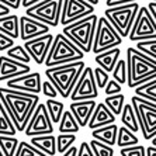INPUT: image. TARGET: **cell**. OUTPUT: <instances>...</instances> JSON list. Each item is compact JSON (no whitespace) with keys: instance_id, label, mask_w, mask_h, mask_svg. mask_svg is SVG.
I'll use <instances>...</instances> for the list:
<instances>
[{"instance_id":"cell-1","label":"cell","mask_w":156,"mask_h":156,"mask_svg":"<svg viewBox=\"0 0 156 156\" xmlns=\"http://www.w3.org/2000/svg\"><path fill=\"white\" fill-rule=\"evenodd\" d=\"M0 100L11 117L17 132H23L26 129L34 110L40 103L38 94L13 90L9 87H0Z\"/></svg>"},{"instance_id":"cell-2","label":"cell","mask_w":156,"mask_h":156,"mask_svg":"<svg viewBox=\"0 0 156 156\" xmlns=\"http://www.w3.org/2000/svg\"><path fill=\"white\" fill-rule=\"evenodd\" d=\"M125 61L128 69L127 84L129 89H135L142 83L156 77V59L138 51L136 48H128Z\"/></svg>"},{"instance_id":"cell-3","label":"cell","mask_w":156,"mask_h":156,"mask_svg":"<svg viewBox=\"0 0 156 156\" xmlns=\"http://www.w3.org/2000/svg\"><path fill=\"white\" fill-rule=\"evenodd\" d=\"M84 66L86 63L83 62V59L70 62V63H63L59 66H52V68L45 69V76L58 89V93L62 98H68L72 93L82 70L84 69Z\"/></svg>"},{"instance_id":"cell-4","label":"cell","mask_w":156,"mask_h":156,"mask_svg":"<svg viewBox=\"0 0 156 156\" xmlns=\"http://www.w3.org/2000/svg\"><path fill=\"white\" fill-rule=\"evenodd\" d=\"M83 58L84 52L77 45H75L65 34H56L54 37L52 45L44 63L47 68H52V66H59L63 63L82 61Z\"/></svg>"},{"instance_id":"cell-5","label":"cell","mask_w":156,"mask_h":156,"mask_svg":"<svg viewBox=\"0 0 156 156\" xmlns=\"http://www.w3.org/2000/svg\"><path fill=\"white\" fill-rule=\"evenodd\" d=\"M97 20L98 17L93 13V14L87 16L84 18H80L77 21L72 23V24L65 26L62 34H65L75 45H77L84 54H87L93 48V40H94Z\"/></svg>"},{"instance_id":"cell-6","label":"cell","mask_w":156,"mask_h":156,"mask_svg":"<svg viewBox=\"0 0 156 156\" xmlns=\"http://www.w3.org/2000/svg\"><path fill=\"white\" fill-rule=\"evenodd\" d=\"M138 2H132L120 6H111L107 7L104 11V17L114 26V28L118 31L122 38H127L129 35V31L132 28V24L135 21L136 13L139 10Z\"/></svg>"},{"instance_id":"cell-7","label":"cell","mask_w":156,"mask_h":156,"mask_svg":"<svg viewBox=\"0 0 156 156\" xmlns=\"http://www.w3.org/2000/svg\"><path fill=\"white\" fill-rule=\"evenodd\" d=\"M131 103L136 113L142 136L145 141H151L156 136V104L139 96H132Z\"/></svg>"},{"instance_id":"cell-8","label":"cell","mask_w":156,"mask_h":156,"mask_svg":"<svg viewBox=\"0 0 156 156\" xmlns=\"http://www.w3.org/2000/svg\"><path fill=\"white\" fill-rule=\"evenodd\" d=\"M121 44H122V37L118 34V31L114 28L113 24L104 16L98 17L91 51L94 54H100V52L111 49V48L120 47Z\"/></svg>"},{"instance_id":"cell-9","label":"cell","mask_w":156,"mask_h":156,"mask_svg":"<svg viewBox=\"0 0 156 156\" xmlns=\"http://www.w3.org/2000/svg\"><path fill=\"white\" fill-rule=\"evenodd\" d=\"M63 0H41L26 9V16L33 17L49 27L61 24V13Z\"/></svg>"},{"instance_id":"cell-10","label":"cell","mask_w":156,"mask_h":156,"mask_svg":"<svg viewBox=\"0 0 156 156\" xmlns=\"http://www.w3.org/2000/svg\"><path fill=\"white\" fill-rule=\"evenodd\" d=\"M128 38L132 42L156 38V21L153 20L152 14L149 13L146 6L139 7Z\"/></svg>"},{"instance_id":"cell-11","label":"cell","mask_w":156,"mask_h":156,"mask_svg":"<svg viewBox=\"0 0 156 156\" xmlns=\"http://www.w3.org/2000/svg\"><path fill=\"white\" fill-rule=\"evenodd\" d=\"M70 100L72 101H80V100H96L98 97V87L94 80V73L93 68L84 66L82 70L76 84L70 93Z\"/></svg>"},{"instance_id":"cell-12","label":"cell","mask_w":156,"mask_h":156,"mask_svg":"<svg viewBox=\"0 0 156 156\" xmlns=\"http://www.w3.org/2000/svg\"><path fill=\"white\" fill-rule=\"evenodd\" d=\"M24 134L27 136L54 134V122H52L51 117L48 114L45 103H38L28 124H27L26 129H24Z\"/></svg>"},{"instance_id":"cell-13","label":"cell","mask_w":156,"mask_h":156,"mask_svg":"<svg viewBox=\"0 0 156 156\" xmlns=\"http://www.w3.org/2000/svg\"><path fill=\"white\" fill-rule=\"evenodd\" d=\"M94 13V6L86 0H63L61 24L63 27Z\"/></svg>"},{"instance_id":"cell-14","label":"cell","mask_w":156,"mask_h":156,"mask_svg":"<svg viewBox=\"0 0 156 156\" xmlns=\"http://www.w3.org/2000/svg\"><path fill=\"white\" fill-rule=\"evenodd\" d=\"M52 41H54V35L48 33L41 37L33 38V40L24 41V48L27 49L31 59L35 62L37 65H42L45 59H47V55L49 52Z\"/></svg>"},{"instance_id":"cell-15","label":"cell","mask_w":156,"mask_h":156,"mask_svg":"<svg viewBox=\"0 0 156 156\" xmlns=\"http://www.w3.org/2000/svg\"><path fill=\"white\" fill-rule=\"evenodd\" d=\"M9 89L18 91H27V93H34L38 94L41 93V84H42V79H41V73L38 72H28L20 76L11 77V79L6 80Z\"/></svg>"},{"instance_id":"cell-16","label":"cell","mask_w":156,"mask_h":156,"mask_svg":"<svg viewBox=\"0 0 156 156\" xmlns=\"http://www.w3.org/2000/svg\"><path fill=\"white\" fill-rule=\"evenodd\" d=\"M48 33H49V26H47L45 23H41L28 16L20 17V38L23 41L33 40Z\"/></svg>"},{"instance_id":"cell-17","label":"cell","mask_w":156,"mask_h":156,"mask_svg":"<svg viewBox=\"0 0 156 156\" xmlns=\"http://www.w3.org/2000/svg\"><path fill=\"white\" fill-rule=\"evenodd\" d=\"M31 72L28 63H23L9 56H0V82Z\"/></svg>"},{"instance_id":"cell-18","label":"cell","mask_w":156,"mask_h":156,"mask_svg":"<svg viewBox=\"0 0 156 156\" xmlns=\"http://www.w3.org/2000/svg\"><path fill=\"white\" fill-rule=\"evenodd\" d=\"M97 103L94 100H80V101H72L69 105L70 113L76 118L79 127H87L90 121V117L96 108Z\"/></svg>"},{"instance_id":"cell-19","label":"cell","mask_w":156,"mask_h":156,"mask_svg":"<svg viewBox=\"0 0 156 156\" xmlns=\"http://www.w3.org/2000/svg\"><path fill=\"white\" fill-rule=\"evenodd\" d=\"M114 122H115V115L110 111L108 107L104 103H97L94 111H93V114L90 117V121L87 124V127L90 129H96V128L104 127V125L114 124Z\"/></svg>"},{"instance_id":"cell-20","label":"cell","mask_w":156,"mask_h":156,"mask_svg":"<svg viewBox=\"0 0 156 156\" xmlns=\"http://www.w3.org/2000/svg\"><path fill=\"white\" fill-rule=\"evenodd\" d=\"M120 58H121V49L118 47H115L111 48V49H107V51L100 52V54H96L94 61L97 63V66H100L108 73H111Z\"/></svg>"},{"instance_id":"cell-21","label":"cell","mask_w":156,"mask_h":156,"mask_svg":"<svg viewBox=\"0 0 156 156\" xmlns=\"http://www.w3.org/2000/svg\"><path fill=\"white\" fill-rule=\"evenodd\" d=\"M117 134H118V127L115 125V122L96 128V129H91L93 139H97V141L107 144L110 146H114L117 144Z\"/></svg>"},{"instance_id":"cell-22","label":"cell","mask_w":156,"mask_h":156,"mask_svg":"<svg viewBox=\"0 0 156 156\" xmlns=\"http://www.w3.org/2000/svg\"><path fill=\"white\" fill-rule=\"evenodd\" d=\"M31 144L44 152L47 156H55L56 155V136L52 134L47 135H35L31 136Z\"/></svg>"},{"instance_id":"cell-23","label":"cell","mask_w":156,"mask_h":156,"mask_svg":"<svg viewBox=\"0 0 156 156\" xmlns=\"http://www.w3.org/2000/svg\"><path fill=\"white\" fill-rule=\"evenodd\" d=\"M0 31L13 40L20 38V17L17 14H7L0 17Z\"/></svg>"},{"instance_id":"cell-24","label":"cell","mask_w":156,"mask_h":156,"mask_svg":"<svg viewBox=\"0 0 156 156\" xmlns=\"http://www.w3.org/2000/svg\"><path fill=\"white\" fill-rule=\"evenodd\" d=\"M120 115H121V122H122L124 127H127L128 129H131L132 132H135V134H136L138 131H141L138 118H136V113H135L132 103L124 104V108Z\"/></svg>"},{"instance_id":"cell-25","label":"cell","mask_w":156,"mask_h":156,"mask_svg":"<svg viewBox=\"0 0 156 156\" xmlns=\"http://www.w3.org/2000/svg\"><path fill=\"white\" fill-rule=\"evenodd\" d=\"M58 129L61 134H77L79 132V124L76 118L70 113V110H65L61 117V121L58 122Z\"/></svg>"},{"instance_id":"cell-26","label":"cell","mask_w":156,"mask_h":156,"mask_svg":"<svg viewBox=\"0 0 156 156\" xmlns=\"http://www.w3.org/2000/svg\"><path fill=\"white\" fill-rule=\"evenodd\" d=\"M139 139L135 132L128 129L127 127H118V134H117V146L120 148H127V146H134L138 145Z\"/></svg>"},{"instance_id":"cell-27","label":"cell","mask_w":156,"mask_h":156,"mask_svg":"<svg viewBox=\"0 0 156 156\" xmlns=\"http://www.w3.org/2000/svg\"><path fill=\"white\" fill-rule=\"evenodd\" d=\"M17 129H16L14 124L11 121V117L9 115L7 110L4 108L3 103L0 100V135H11L16 136Z\"/></svg>"},{"instance_id":"cell-28","label":"cell","mask_w":156,"mask_h":156,"mask_svg":"<svg viewBox=\"0 0 156 156\" xmlns=\"http://www.w3.org/2000/svg\"><path fill=\"white\" fill-rule=\"evenodd\" d=\"M135 94L156 104V77L142 83L141 86L135 87Z\"/></svg>"},{"instance_id":"cell-29","label":"cell","mask_w":156,"mask_h":156,"mask_svg":"<svg viewBox=\"0 0 156 156\" xmlns=\"http://www.w3.org/2000/svg\"><path fill=\"white\" fill-rule=\"evenodd\" d=\"M45 107L48 110V114L51 117V120L54 124H58L61 121V117L65 111V105L63 103L58 101L56 98H47L45 100Z\"/></svg>"},{"instance_id":"cell-30","label":"cell","mask_w":156,"mask_h":156,"mask_svg":"<svg viewBox=\"0 0 156 156\" xmlns=\"http://www.w3.org/2000/svg\"><path fill=\"white\" fill-rule=\"evenodd\" d=\"M104 104L108 107L110 111H111L114 115H120L124 108V104H125V97H124L122 93L107 96L104 100Z\"/></svg>"},{"instance_id":"cell-31","label":"cell","mask_w":156,"mask_h":156,"mask_svg":"<svg viewBox=\"0 0 156 156\" xmlns=\"http://www.w3.org/2000/svg\"><path fill=\"white\" fill-rule=\"evenodd\" d=\"M18 139L11 135H0V149L4 156H14L18 146Z\"/></svg>"},{"instance_id":"cell-32","label":"cell","mask_w":156,"mask_h":156,"mask_svg":"<svg viewBox=\"0 0 156 156\" xmlns=\"http://www.w3.org/2000/svg\"><path fill=\"white\" fill-rule=\"evenodd\" d=\"M14 156H47L44 152H41L40 149L34 146L31 142L21 141L18 142L17 151H16Z\"/></svg>"},{"instance_id":"cell-33","label":"cell","mask_w":156,"mask_h":156,"mask_svg":"<svg viewBox=\"0 0 156 156\" xmlns=\"http://www.w3.org/2000/svg\"><path fill=\"white\" fill-rule=\"evenodd\" d=\"M7 56L11 59H16L23 63H30L31 62V56L24 48V45H13L11 48L7 49Z\"/></svg>"},{"instance_id":"cell-34","label":"cell","mask_w":156,"mask_h":156,"mask_svg":"<svg viewBox=\"0 0 156 156\" xmlns=\"http://www.w3.org/2000/svg\"><path fill=\"white\" fill-rule=\"evenodd\" d=\"M113 79L117 80L120 84H125L128 80V69H127V61L125 58H120L117 65L113 69Z\"/></svg>"},{"instance_id":"cell-35","label":"cell","mask_w":156,"mask_h":156,"mask_svg":"<svg viewBox=\"0 0 156 156\" xmlns=\"http://www.w3.org/2000/svg\"><path fill=\"white\" fill-rule=\"evenodd\" d=\"M76 142V134H59L56 136V152L63 153Z\"/></svg>"},{"instance_id":"cell-36","label":"cell","mask_w":156,"mask_h":156,"mask_svg":"<svg viewBox=\"0 0 156 156\" xmlns=\"http://www.w3.org/2000/svg\"><path fill=\"white\" fill-rule=\"evenodd\" d=\"M89 145H90L94 156H114L113 146L107 145V144H103V142L97 141V139H91Z\"/></svg>"},{"instance_id":"cell-37","label":"cell","mask_w":156,"mask_h":156,"mask_svg":"<svg viewBox=\"0 0 156 156\" xmlns=\"http://www.w3.org/2000/svg\"><path fill=\"white\" fill-rule=\"evenodd\" d=\"M135 48L138 51L144 52L145 55L151 56V58L156 59V38L153 40H145V41H138L135 42Z\"/></svg>"},{"instance_id":"cell-38","label":"cell","mask_w":156,"mask_h":156,"mask_svg":"<svg viewBox=\"0 0 156 156\" xmlns=\"http://www.w3.org/2000/svg\"><path fill=\"white\" fill-rule=\"evenodd\" d=\"M93 73H94V80H96V84H97L98 90H103L105 87V84L108 83L110 80V73L107 70H104L103 68L97 66L93 69Z\"/></svg>"},{"instance_id":"cell-39","label":"cell","mask_w":156,"mask_h":156,"mask_svg":"<svg viewBox=\"0 0 156 156\" xmlns=\"http://www.w3.org/2000/svg\"><path fill=\"white\" fill-rule=\"evenodd\" d=\"M121 156H146V148L142 145H134V146H127V148L120 149Z\"/></svg>"},{"instance_id":"cell-40","label":"cell","mask_w":156,"mask_h":156,"mask_svg":"<svg viewBox=\"0 0 156 156\" xmlns=\"http://www.w3.org/2000/svg\"><path fill=\"white\" fill-rule=\"evenodd\" d=\"M41 93L47 98H56V96L59 94L58 89L54 86L51 80H42V84H41Z\"/></svg>"},{"instance_id":"cell-41","label":"cell","mask_w":156,"mask_h":156,"mask_svg":"<svg viewBox=\"0 0 156 156\" xmlns=\"http://www.w3.org/2000/svg\"><path fill=\"white\" fill-rule=\"evenodd\" d=\"M103 90H104V93L107 96L118 94V93H121V91H122V84H120L117 80H114V79H110L108 83L105 84V87L103 89Z\"/></svg>"},{"instance_id":"cell-42","label":"cell","mask_w":156,"mask_h":156,"mask_svg":"<svg viewBox=\"0 0 156 156\" xmlns=\"http://www.w3.org/2000/svg\"><path fill=\"white\" fill-rule=\"evenodd\" d=\"M13 45H14V40L0 31V51H7Z\"/></svg>"},{"instance_id":"cell-43","label":"cell","mask_w":156,"mask_h":156,"mask_svg":"<svg viewBox=\"0 0 156 156\" xmlns=\"http://www.w3.org/2000/svg\"><path fill=\"white\" fill-rule=\"evenodd\" d=\"M77 156H94L90 145H89V142H82L80 144L79 151H77Z\"/></svg>"},{"instance_id":"cell-44","label":"cell","mask_w":156,"mask_h":156,"mask_svg":"<svg viewBox=\"0 0 156 156\" xmlns=\"http://www.w3.org/2000/svg\"><path fill=\"white\" fill-rule=\"evenodd\" d=\"M3 4L9 6L11 10H18V9L21 7V2L23 0H0Z\"/></svg>"},{"instance_id":"cell-45","label":"cell","mask_w":156,"mask_h":156,"mask_svg":"<svg viewBox=\"0 0 156 156\" xmlns=\"http://www.w3.org/2000/svg\"><path fill=\"white\" fill-rule=\"evenodd\" d=\"M132 2H138V0H105V4L107 7H111V6H120V4H127Z\"/></svg>"},{"instance_id":"cell-46","label":"cell","mask_w":156,"mask_h":156,"mask_svg":"<svg viewBox=\"0 0 156 156\" xmlns=\"http://www.w3.org/2000/svg\"><path fill=\"white\" fill-rule=\"evenodd\" d=\"M148 10H149V13L152 14V17H153V20L156 21V2H149L148 3Z\"/></svg>"},{"instance_id":"cell-47","label":"cell","mask_w":156,"mask_h":156,"mask_svg":"<svg viewBox=\"0 0 156 156\" xmlns=\"http://www.w3.org/2000/svg\"><path fill=\"white\" fill-rule=\"evenodd\" d=\"M11 13V9L9 7V6H6V4H3L2 2H0V17H3V16H7Z\"/></svg>"},{"instance_id":"cell-48","label":"cell","mask_w":156,"mask_h":156,"mask_svg":"<svg viewBox=\"0 0 156 156\" xmlns=\"http://www.w3.org/2000/svg\"><path fill=\"white\" fill-rule=\"evenodd\" d=\"M77 151H79V148H76V146H70L68 151H65V152L62 153V156H77Z\"/></svg>"},{"instance_id":"cell-49","label":"cell","mask_w":156,"mask_h":156,"mask_svg":"<svg viewBox=\"0 0 156 156\" xmlns=\"http://www.w3.org/2000/svg\"><path fill=\"white\" fill-rule=\"evenodd\" d=\"M38 2H41V0H23L21 4H23V7H30V6H33V4L38 3Z\"/></svg>"},{"instance_id":"cell-50","label":"cell","mask_w":156,"mask_h":156,"mask_svg":"<svg viewBox=\"0 0 156 156\" xmlns=\"http://www.w3.org/2000/svg\"><path fill=\"white\" fill-rule=\"evenodd\" d=\"M146 156H156V146H148L146 148Z\"/></svg>"},{"instance_id":"cell-51","label":"cell","mask_w":156,"mask_h":156,"mask_svg":"<svg viewBox=\"0 0 156 156\" xmlns=\"http://www.w3.org/2000/svg\"><path fill=\"white\" fill-rule=\"evenodd\" d=\"M86 2H89V3H91L93 6H96V4H97L98 2H100V0H86Z\"/></svg>"},{"instance_id":"cell-52","label":"cell","mask_w":156,"mask_h":156,"mask_svg":"<svg viewBox=\"0 0 156 156\" xmlns=\"http://www.w3.org/2000/svg\"><path fill=\"white\" fill-rule=\"evenodd\" d=\"M151 141H152V145H153V146H156V136H153V138L151 139Z\"/></svg>"},{"instance_id":"cell-53","label":"cell","mask_w":156,"mask_h":156,"mask_svg":"<svg viewBox=\"0 0 156 156\" xmlns=\"http://www.w3.org/2000/svg\"><path fill=\"white\" fill-rule=\"evenodd\" d=\"M0 156H4V155H3V152H2V149H0Z\"/></svg>"},{"instance_id":"cell-54","label":"cell","mask_w":156,"mask_h":156,"mask_svg":"<svg viewBox=\"0 0 156 156\" xmlns=\"http://www.w3.org/2000/svg\"><path fill=\"white\" fill-rule=\"evenodd\" d=\"M149 2H156V0H149Z\"/></svg>"},{"instance_id":"cell-55","label":"cell","mask_w":156,"mask_h":156,"mask_svg":"<svg viewBox=\"0 0 156 156\" xmlns=\"http://www.w3.org/2000/svg\"><path fill=\"white\" fill-rule=\"evenodd\" d=\"M118 156H121V155H118Z\"/></svg>"}]
</instances>
